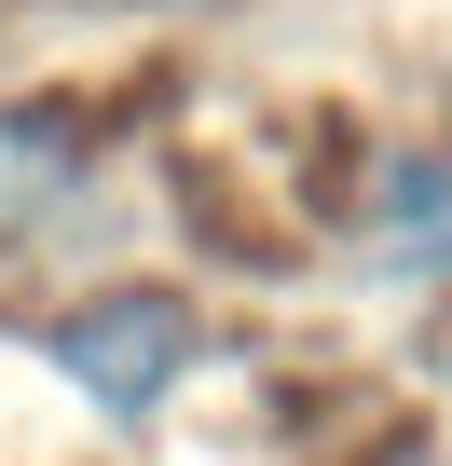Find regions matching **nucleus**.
I'll list each match as a JSON object with an SVG mask.
<instances>
[{
    "label": "nucleus",
    "instance_id": "nucleus-1",
    "mask_svg": "<svg viewBox=\"0 0 452 466\" xmlns=\"http://www.w3.org/2000/svg\"><path fill=\"white\" fill-rule=\"evenodd\" d=\"M55 370H69L96 411H151V398L192 370V302H165V289H110V302L55 316Z\"/></svg>",
    "mask_w": 452,
    "mask_h": 466
},
{
    "label": "nucleus",
    "instance_id": "nucleus-2",
    "mask_svg": "<svg viewBox=\"0 0 452 466\" xmlns=\"http://www.w3.org/2000/svg\"><path fill=\"white\" fill-rule=\"evenodd\" d=\"M69 192H83V124L69 110H0V248L42 233Z\"/></svg>",
    "mask_w": 452,
    "mask_h": 466
}]
</instances>
